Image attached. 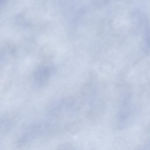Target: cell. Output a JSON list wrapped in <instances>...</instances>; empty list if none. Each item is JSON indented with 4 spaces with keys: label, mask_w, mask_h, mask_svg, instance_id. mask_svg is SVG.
<instances>
[{
    "label": "cell",
    "mask_w": 150,
    "mask_h": 150,
    "mask_svg": "<svg viewBox=\"0 0 150 150\" xmlns=\"http://www.w3.org/2000/svg\"><path fill=\"white\" fill-rule=\"evenodd\" d=\"M58 124L53 118L32 122L26 126L17 140V146L26 145L43 137L49 136L57 129Z\"/></svg>",
    "instance_id": "cell-1"
},
{
    "label": "cell",
    "mask_w": 150,
    "mask_h": 150,
    "mask_svg": "<svg viewBox=\"0 0 150 150\" xmlns=\"http://www.w3.org/2000/svg\"><path fill=\"white\" fill-rule=\"evenodd\" d=\"M77 100L71 96L56 98L49 103L46 108L47 117L54 118L58 117L74 115L79 110Z\"/></svg>",
    "instance_id": "cell-2"
},
{
    "label": "cell",
    "mask_w": 150,
    "mask_h": 150,
    "mask_svg": "<svg viewBox=\"0 0 150 150\" xmlns=\"http://www.w3.org/2000/svg\"><path fill=\"white\" fill-rule=\"evenodd\" d=\"M57 73V67L52 64H43L37 67L32 75V82L38 88L46 86Z\"/></svg>",
    "instance_id": "cell-3"
},
{
    "label": "cell",
    "mask_w": 150,
    "mask_h": 150,
    "mask_svg": "<svg viewBox=\"0 0 150 150\" xmlns=\"http://www.w3.org/2000/svg\"><path fill=\"white\" fill-rule=\"evenodd\" d=\"M14 125L13 121L7 117H1V132L7 133L10 131Z\"/></svg>",
    "instance_id": "cell-4"
},
{
    "label": "cell",
    "mask_w": 150,
    "mask_h": 150,
    "mask_svg": "<svg viewBox=\"0 0 150 150\" xmlns=\"http://www.w3.org/2000/svg\"><path fill=\"white\" fill-rule=\"evenodd\" d=\"M145 41L147 48H150V28L147 27L145 32Z\"/></svg>",
    "instance_id": "cell-5"
}]
</instances>
